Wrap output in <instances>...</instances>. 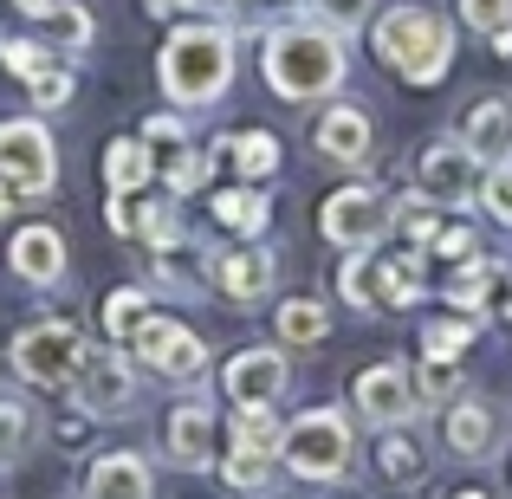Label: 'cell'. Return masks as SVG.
<instances>
[{
  "instance_id": "obj_1",
  "label": "cell",
  "mask_w": 512,
  "mask_h": 499,
  "mask_svg": "<svg viewBox=\"0 0 512 499\" xmlns=\"http://www.w3.org/2000/svg\"><path fill=\"white\" fill-rule=\"evenodd\" d=\"M260 72L266 85L279 91L286 104H318L344 85V39L338 26H305V20H286L266 33V52H260Z\"/></svg>"
},
{
  "instance_id": "obj_2",
  "label": "cell",
  "mask_w": 512,
  "mask_h": 499,
  "mask_svg": "<svg viewBox=\"0 0 512 499\" xmlns=\"http://www.w3.org/2000/svg\"><path fill=\"white\" fill-rule=\"evenodd\" d=\"M370 46H376V59H383L389 72H402L409 85H441V72L454 65V26L441 20L435 7L402 0V7H389L383 20L370 26Z\"/></svg>"
},
{
  "instance_id": "obj_3",
  "label": "cell",
  "mask_w": 512,
  "mask_h": 499,
  "mask_svg": "<svg viewBox=\"0 0 512 499\" xmlns=\"http://www.w3.org/2000/svg\"><path fill=\"white\" fill-rule=\"evenodd\" d=\"M234 78V33L214 20H195L169 33L163 46V91L175 104H214Z\"/></svg>"
},
{
  "instance_id": "obj_4",
  "label": "cell",
  "mask_w": 512,
  "mask_h": 499,
  "mask_svg": "<svg viewBox=\"0 0 512 499\" xmlns=\"http://www.w3.org/2000/svg\"><path fill=\"white\" fill-rule=\"evenodd\" d=\"M0 182H7V195H52V182H59V150H52L46 124L39 117H7L0 124Z\"/></svg>"
},
{
  "instance_id": "obj_5",
  "label": "cell",
  "mask_w": 512,
  "mask_h": 499,
  "mask_svg": "<svg viewBox=\"0 0 512 499\" xmlns=\"http://www.w3.org/2000/svg\"><path fill=\"white\" fill-rule=\"evenodd\" d=\"M286 467L299 480H344L350 474V428L338 409H312L286 428Z\"/></svg>"
},
{
  "instance_id": "obj_6",
  "label": "cell",
  "mask_w": 512,
  "mask_h": 499,
  "mask_svg": "<svg viewBox=\"0 0 512 499\" xmlns=\"http://www.w3.org/2000/svg\"><path fill=\"white\" fill-rule=\"evenodd\" d=\"M78 357H85V337H78L65 318H52V325H26L13 337V370L26 376V383L39 389H65L78 370Z\"/></svg>"
},
{
  "instance_id": "obj_7",
  "label": "cell",
  "mask_w": 512,
  "mask_h": 499,
  "mask_svg": "<svg viewBox=\"0 0 512 499\" xmlns=\"http://www.w3.org/2000/svg\"><path fill=\"white\" fill-rule=\"evenodd\" d=\"M130 350H137L150 370H163L169 383H195V376L208 370V344L188 325H175V318H143V325L130 331Z\"/></svg>"
},
{
  "instance_id": "obj_8",
  "label": "cell",
  "mask_w": 512,
  "mask_h": 499,
  "mask_svg": "<svg viewBox=\"0 0 512 499\" xmlns=\"http://www.w3.org/2000/svg\"><path fill=\"white\" fill-rule=\"evenodd\" d=\"M72 389L85 415H124L137 402V370H130L124 350H85L72 370Z\"/></svg>"
},
{
  "instance_id": "obj_9",
  "label": "cell",
  "mask_w": 512,
  "mask_h": 499,
  "mask_svg": "<svg viewBox=\"0 0 512 499\" xmlns=\"http://www.w3.org/2000/svg\"><path fill=\"white\" fill-rule=\"evenodd\" d=\"M325 240H338V247H376V240L389 234V201L376 195V188H338V195L325 201Z\"/></svg>"
},
{
  "instance_id": "obj_10",
  "label": "cell",
  "mask_w": 512,
  "mask_h": 499,
  "mask_svg": "<svg viewBox=\"0 0 512 499\" xmlns=\"http://www.w3.org/2000/svg\"><path fill=\"white\" fill-rule=\"evenodd\" d=\"M357 409H363V422H376V428H409L415 409H422L415 376L402 370V363H376V370H363L357 376Z\"/></svg>"
},
{
  "instance_id": "obj_11",
  "label": "cell",
  "mask_w": 512,
  "mask_h": 499,
  "mask_svg": "<svg viewBox=\"0 0 512 499\" xmlns=\"http://www.w3.org/2000/svg\"><path fill=\"white\" fill-rule=\"evenodd\" d=\"M415 182H422V195L435 201V208H461L467 195L480 188V163L467 156V143H428L422 163H415Z\"/></svg>"
},
{
  "instance_id": "obj_12",
  "label": "cell",
  "mask_w": 512,
  "mask_h": 499,
  "mask_svg": "<svg viewBox=\"0 0 512 499\" xmlns=\"http://www.w3.org/2000/svg\"><path fill=\"white\" fill-rule=\"evenodd\" d=\"M111 227H117V234H130V240H156V247L182 234L175 208L150 195V182H143V188H111Z\"/></svg>"
},
{
  "instance_id": "obj_13",
  "label": "cell",
  "mask_w": 512,
  "mask_h": 499,
  "mask_svg": "<svg viewBox=\"0 0 512 499\" xmlns=\"http://www.w3.org/2000/svg\"><path fill=\"white\" fill-rule=\"evenodd\" d=\"M461 143H467V156H474L480 169H506L512 163V98L474 104L467 124H461Z\"/></svg>"
},
{
  "instance_id": "obj_14",
  "label": "cell",
  "mask_w": 512,
  "mask_h": 499,
  "mask_svg": "<svg viewBox=\"0 0 512 499\" xmlns=\"http://www.w3.org/2000/svg\"><path fill=\"white\" fill-rule=\"evenodd\" d=\"M279 389H286V357H279V350H240V357L227 363V396H234V409L279 402Z\"/></svg>"
},
{
  "instance_id": "obj_15",
  "label": "cell",
  "mask_w": 512,
  "mask_h": 499,
  "mask_svg": "<svg viewBox=\"0 0 512 499\" xmlns=\"http://www.w3.org/2000/svg\"><path fill=\"white\" fill-rule=\"evenodd\" d=\"M7 260H13V273H20L26 286H59V279H65V240H59V227H20L13 247H7Z\"/></svg>"
},
{
  "instance_id": "obj_16",
  "label": "cell",
  "mask_w": 512,
  "mask_h": 499,
  "mask_svg": "<svg viewBox=\"0 0 512 499\" xmlns=\"http://www.w3.org/2000/svg\"><path fill=\"white\" fill-rule=\"evenodd\" d=\"M273 273H279V260H273L266 247H234V253H221V260H214V286H221L234 305H253V299H266Z\"/></svg>"
},
{
  "instance_id": "obj_17",
  "label": "cell",
  "mask_w": 512,
  "mask_h": 499,
  "mask_svg": "<svg viewBox=\"0 0 512 499\" xmlns=\"http://www.w3.org/2000/svg\"><path fill=\"white\" fill-rule=\"evenodd\" d=\"M169 461L182 467V474H201V467L214 461V409L208 402H182V409L169 415Z\"/></svg>"
},
{
  "instance_id": "obj_18",
  "label": "cell",
  "mask_w": 512,
  "mask_h": 499,
  "mask_svg": "<svg viewBox=\"0 0 512 499\" xmlns=\"http://www.w3.org/2000/svg\"><path fill=\"white\" fill-rule=\"evenodd\" d=\"M85 499H156V474L143 454H104L85 474Z\"/></svg>"
},
{
  "instance_id": "obj_19",
  "label": "cell",
  "mask_w": 512,
  "mask_h": 499,
  "mask_svg": "<svg viewBox=\"0 0 512 499\" xmlns=\"http://www.w3.org/2000/svg\"><path fill=\"white\" fill-rule=\"evenodd\" d=\"M441 435H448V448L461 454V461H487L493 441H500V415H493V402L467 396V402H454V409H448Z\"/></svg>"
},
{
  "instance_id": "obj_20",
  "label": "cell",
  "mask_w": 512,
  "mask_h": 499,
  "mask_svg": "<svg viewBox=\"0 0 512 499\" xmlns=\"http://www.w3.org/2000/svg\"><path fill=\"white\" fill-rule=\"evenodd\" d=\"M318 156H331V163H363V156H370V111L331 104V111L318 117Z\"/></svg>"
},
{
  "instance_id": "obj_21",
  "label": "cell",
  "mask_w": 512,
  "mask_h": 499,
  "mask_svg": "<svg viewBox=\"0 0 512 499\" xmlns=\"http://www.w3.org/2000/svg\"><path fill=\"white\" fill-rule=\"evenodd\" d=\"M33 33H39V46H52V52H85L91 46V13L78 7V0H52L46 13H33Z\"/></svg>"
},
{
  "instance_id": "obj_22",
  "label": "cell",
  "mask_w": 512,
  "mask_h": 499,
  "mask_svg": "<svg viewBox=\"0 0 512 499\" xmlns=\"http://www.w3.org/2000/svg\"><path fill=\"white\" fill-rule=\"evenodd\" d=\"M266 214H273V208H266V195H260V188H227V195H214V221H221L227 227V234H266Z\"/></svg>"
},
{
  "instance_id": "obj_23",
  "label": "cell",
  "mask_w": 512,
  "mask_h": 499,
  "mask_svg": "<svg viewBox=\"0 0 512 499\" xmlns=\"http://www.w3.org/2000/svg\"><path fill=\"white\" fill-rule=\"evenodd\" d=\"M234 448H240V454H266V461L286 448V428H279L273 402H260V409H240V415H234Z\"/></svg>"
},
{
  "instance_id": "obj_24",
  "label": "cell",
  "mask_w": 512,
  "mask_h": 499,
  "mask_svg": "<svg viewBox=\"0 0 512 499\" xmlns=\"http://www.w3.org/2000/svg\"><path fill=\"white\" fill-rule=\"evenodd\" d=\"M104 182H111V188H143V182H150V143H143V137L111 143V150H104Z\"/></svg>"
},
{
  "instance_id": "obj_25",
  "label": "cell",
  "mask_w": 512,
  "mask_h": 499,
  "mask_svg": "<svg viewBox=\"0 0 512 499\" xmlns=\"http://www.w3.org/2000/svg\"><path fill=\"white\" fill-rule=\"evenodd\" d=\"M338 292L357 312H383V299H376V260H370V247H350V260L338 266Z\"/></svg>"
},
{
  "instance_id": "obj_26",
  "label": "cell",
  "mask_w": 512,
  "mask_h": 499,
  "mask_svg": "<svg viewBox=\"0 0 512 499\" xmlns=\"http://www.w3.org/2000/svg\"><path fill=\"white\" fill-rule=\"evenodd\" d=\"M331 331V312L318 299H292V305H279V337L286 344H318V337Z\"/></svg>"
},
{
  "instance_id": "obj_27",
  "label": "cell",
  "mask_w": 512,
  "mask_h": 499,
  "mask_svg": "<svg viewBox=\"0 0 512 499\" xmlns=\"http://www.w3.org/2000/svg\"><path fill=\"white\" fill-rule=\"evenodd\" d=\"M234 169H240V182H266V175L279 169V143L266 137V130H247V137H234Z\"/></svg>"
},
{
  "instance_id": "obj_28",
  "label": "cell",
  "mask_w": 512,
  "mask_h": 499,
  "mask_svg": "<svg viewBox=\"0 0 512 499\" xmlns=\"http://www.w3.org/2000/svg\"><path fill=\"white\" fill-rule=\"evenodd\" d=\"M493 286H500V273H493L487 260H474V266H461V273H454V286H448V305H461V312H480Z\"/></svg>"
},
{
  "instance_id": "obj_29",
  "label": "cell",
  "mask_w": 512,
  "mask_h": 499,
  "mask_svg": "<svg viewBox=\"0 0 512 499\" xmlns=\"http://www.w3.org/2000/svg\"><path fill=\"white\" fill-rule=\"evenodd\" d=\"M150 318V299H143V286H124V292H111V305H104V331L111 337H124L130 344V331Z\"/></svg>"
},
{
  "instance_id": "obj_30",
  "label": "cell",
  "mask_w": 512,
  "mask_h": 499,
  "mask_svg": "<svg viewBox=\"0 0 512 499\" xmlns=\"http://www.w3.org/2000/svg\"><path fill=\"white\" fill-rule=\"evenodd\" d=\"M221 480H227V487H234L240 499L273 487V474H266V454H240V448H234V454L221 461Z\"/></svg>"
},
{
  "instance_id": "obj_31",
  "label": "cell",
  "mask_w": 512,
  "mask_h": 499,
  "mask_svg": "<svg viewBox=\"0 0 512 499\" xmlns=\"http://www.w3.org/2000/svg\"><path fill=\"white\" fill-rule=\"evenodd\" d=\"M26 441H33V409L26 402H0V461H20Z\"/></svg>"
},
{
  "instance_id": "obj_32",
  "label": "cell",
  "mask_w": 512,
  "mask_h": 499,
  "mask_svg": "<svg viewBox=\"0 0 512 499\" xmlns=\"http://www.w3.org/2000/svg\"><path fill=\"white\" fill-rule=\"evenodd\" d=\"M422 344H428V357H461L467 344H474V325H467V318H435V325L422 331Z\"/></svg>"
},
{
  "instance_id": "obj_33",
  "label": "cell",
  "mask_w": 512,
  "mask_h": 499,
  "mask_svg": "<svg viewBox=\"0 0 512 499\" xmlns=\"http://www.w3.org/2000/svg\"><path fill=\"white\" fill-rule=\"evenodd\" d=\"M0 59H7L26 85H33L39 72H52V65H59V59H52V46H33V39H0Z\"/></svg>"
},
{
  "instance_id": "obj_34",
  "label": "cell",
  "mask_w": 512,
  "mask_h": 499,
  "mask_svg": "<svg viewBox=\"0 0 512 499\" xmlns=\"http://www.w3.org/2000/svg\"><path fill=\"white\" fill-rule=\"evenodd\" d=\"M383 474L389 480H402V487H415V480L428 474V461H422V448H415V441H383Z\"/></svg>"
},
{
  "instance_id": "obj_35",
  "label": "cell",
  "mask_w": 512,
  "mask_h": 499,
  "mask_svg": "<svg viewBox=\"0 0 512 499\" xmlns=\"http://www.w3.org/2000/svg\"><path fill=\"white\" fill-rule=\"evenodd\" d=\"M201 182H208V156L188 150V143H175V156H169V188H175V195H195Z\"/></svg>"
},
{
  "instance_id": "obj_36",
  "label": "cell",
  "mask_w": 512,
  "mask_h": 499,
  "mask_svg": "<svg viewBox=\"0 0 512 499\" xmlns=\"http://www.w3.org/2000/svg\"><path fill=\"white\" fill-rule=\"evenodd\" d=\"M461 20L480 33H500V26H512V0H461Z\"/></svg>"
},
{
  "instance_id": "obj_37",
  "label": "cell",
  "mask_w": 512,
  "mask_h": 499,
  "mask_svg": "<svg viewBox=\"0 0 512 499\" xmlns=\"http://www.w3.org/2000/svg\"><path fill=\"white\" fill-rule=\"evenodd\" d=\"M480 201H487L493 221H512V163H506V169H493L487 182H480Z\"/></svg>"
},
{
  "instance_id": "obj_38",
  "label": "cell",
  "mask_w": 512,
  "mask_h": 499,
  "mask_svg": "<svg viewBox=\"0 0 512 499\" xmlns=\"http://www.w3.org/2000/svg\"><path fill=\"white\" fill-rule=\"evenodd\" d=\"M370 7H376V0H312V13L325 26H363V20H370Z\"/></svg>"
},
{
  "instance_id": "obj_39",
  "label": "cell",
  "mask_w": 512,
  "mask_h": 499,
  "mask_svg": "<svg viewBox=\"0 0 512 499\" xmlns=\"http://www.w3.org/2000/svg\"><path fill=\"white\" fill-rule=\"evenodd\" d=\"M292 0H227V13H234L240 26H266V20H279Z\"/></svg>"
},
{
  "instance_id": "obj_40",
  "label": "cell",
  "mask_w": 512,
  "mask_h": 499,
  "mask_svg": "<svg viewBox=\"0 0 512 499\" xmlns=\"http://www.w3.org/2000/svg\"><path fill=\"white\" fill-rule=\"evenodd\" d=\"M428 247H435L441 260H467V253H474V234L454 221V227H435V240H428Z\"/></svg>"
},
{
  "instance_id": "obj_41",
  "label": "cell",
  "mask_w": 512,
  "mask_h": 499,
  "mask_svg": "<svg viewBox=\"0 0 512 499\" xmlns=\"http://www.w3.org/2000/svg\"><path fill=\"white\" fill-rule=\"evenodd\" d=\"M33 98H39V104H65V98H72V72H65V65L39 72V78H33Z\"/></svg>"
},
{
  "instance_id": "obj_42",
  "label": "cell",
  "mask_w": 512,
  "mask_h": 499,
  "mask_svg": "<svg viewBox=\"0 0 512 499\" xmlns=\"http://www.w3.org/2000/svg\"><path fill=\"white\" fill-rule=\"evenodd\" d=\"M143 143H182V124H175V117H150V124H143Z\"/></svg>"
},
{
  "instance_id": "obj_43",
  "label": "cell",
  "mask_w": 512,
  "mask_h": 499,
  "mask_svg": "<svg viewBox=\"0 0 512 499\" xmlns=\"http://www.w3.org/2000/svg\"><path fill=\"white\" fill-rule=\"evenodd\" d=\"M480 312H493V318H506V325H512V286L487 292V305H480Z\"/></svg>"
},
{
  "instance_id": "obj_44",
  "label": "cell",
  "mask_w": 512,
  "mask_h": 499,
  "mask_svg": "<svg viewBox=\"0 0 512 499\" xmlns=\"http://www.w3.org/2000/svg\"><path fill=\"white\" fill-rule=\"evenodd\" d=\"M175 7H201V0H150V13H175Z\"/></svg>"
},
{
  "instance_id": "obj_45",
  "label": "cell",
  "mask_w": 512,
  "mask_h": 499,
  "mask_svg": "<svg viewBox=\"0 0 512 499\" xmlns=\"http://www.w3.org/2000/svg\"><path fill=\"white\" fill-rule=\"evenodd\" d=\"M20 7H26V13H46V7H52V0H20Z\"/></svg>"
},
{
  "instance_id": "obj_46",
  "label": "cell",
  "mask_w": 512,
  "mask_h": 499,
  "mask_svg": "<svg viewBox=\"0 0 512 499\" xmlns=\"http://www.w3.org/2000/svg\"><path fill=\"white\" fill-rule=\"evenodd\" d=\"M448 499H487V493H448Z\"/></svg>"
},
{
  "instance_id": "obj_47",
  "label": "cell",
  "mask_w": 512,
  "mask_h": 499,
  "mask_svg": "<svg viewBox=\"0 0 512 499\" xmlns=\"http://www.w3.org/2000/svg\"><path fill=\"white\" fill-rule=\"evenodd\" d=\"M7 201H13V195H7V188H0V214H7Z\"/></svg>"
}]
</instances>
